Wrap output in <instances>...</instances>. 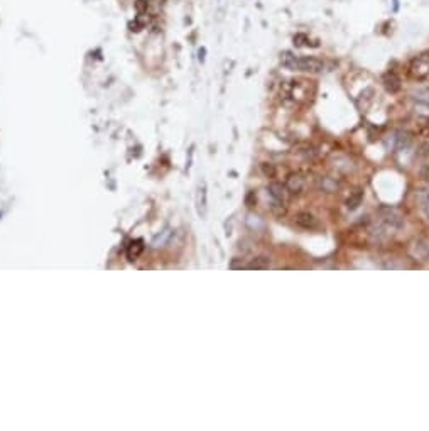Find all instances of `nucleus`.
<instances>
[{
	"label": "nucleus",
	"mask_w": 429,
	"mask_h": 431,
	"mask_svg": "<svg viewBox=\"0 0 429 431\" xmlns=\"http://www.w3.org/2000/svg\"><path fill=\"white\" fill-rule=\"evenodd\" d=\"M280 63L291 71H306V73H320L323 61L313 56H294L293 53H284Z\"/></svg>",
	"instance_id": "1"
},
{
	"label": "nucleus",
	"mask_w": 429,
	"mask_h": 431,
	"mask_svg": "<svg viewBox=\"0 0 429 431\" xmlns=\"http://www.w3.org/2000/svg\"><path fill=\"white\" fill-rule=\"evenodd\" d=\"M409 76L412 80L424 81L429 78V53H422L409 63Z\"/></svg>",
	"instance_id": "2"
},
{
	"label": "nucleus",
	"mask_w": 429,
	"mask_h": 431,
	"mask_svg": "<svg viewBox=\"0 0 429 431\" xmlns=\"http://www.w3.org/2000/svg\"><path fill=\"white\" fill-rule=\"evenodd\" d=\"M380 217L384 220V223L392 226V229H400V226H404V217L395 208L382 207L380 208Z\"/></svg>",
	"instance_id": "3"
},
{
	"label": "nucleus",
	"mask_w": 429,
	"mask_h": 431,
	"mask_svg": "<svg viewBox=\"0 0 429 431\" xmlns=\"http://www.w3.org/2000/svg\"><path fill=\"white\" fill-rule=\"evenodd\" d=\"M285 190H288L291 195H299L302 193L306 186V178L302 173H291L288 176V179H285Z\"/></svg>",
	"instance_id": "4"
},
{
	"label": "nucleus",
	"mask_w": 429,
	"mask_h": 431,
	"mask_svg": "<svg viewBox=\"0 0 429 431\" xmlns=\"http://www.w3.org/2000/svg\"><path fill=\"white\" fill-rule=\"evenodd\" d=\"M382 83H384V86H386V90L389 93H397L400 90V86H402L400 85V78L395 73H392V71L384 75Z\"/></svg>",
	"instance_id": "5"
},
{
	"label": "nucleus",
	"mask_w": 429,
	"mask_h": 431,
	"mask_svg": "<svg viewBox=\"0 0 429 431\" xmlns=\"http://www.w3.org/2000/svg\"><path fill=\"white\" fill-rule=\"evenodd\" d=\"M294 220H296V225L302 226V229H315V226L318 225L315 215L309 213V212H299L294 217Z\"/></svg>",
	"instance_id": "6"
},
{
	"label": "nucleus",
	"mask_w": 429,
	"mask_h": 431,
	"mask_svg": "<svg viewBox=\"0 0 429 431\" xmlns=\"http://www.w3.org/2000/svg\"><path fill=\"white\" fill-rule=\"evenodd\" d=\"M269 195L272 196V200L276 203H282L285 198V186L280 183H271L269 185Z\"/></svg>",
	"instance_id": "7"
},
{
	"label": "nucleus",
	"mask_w": 429,
	"mask_h": 431,
	"mask_svg": "<svg viewBox=\"0 0 429 431\" xmlns=\"http://www.w3.org/2000/svg\"><path fill=\"white\" fill-rule=\"evenodd\" d=\"M362 201H364V193H362L360 190H356V191L351 193V195L348 196V200H346V208L356 210L362 205Z\"/></svg>",
	"instance_id": "8"
},
{
	"label": "nucleus",
	"mask_w": 429,
	"mask_h": 431,
	"mask_svg": "<svg viewBox=\"0 0 429 431\" xmlns=\"http://www.w3.org/2000/svg\"><path fill=\"white\" fill-rule=\"evenodd\" d=\"M412 98H414L417 103L426 105V107H429V86L419 88L417 92H414V95H412Z\"/></svg>",
	"instance_id": "9"
},
{
	"label": "nucleus",
	"mask_w": 429,
	"mask_h": 431,
	"mask_svg": "<svg viewBox=\"0 0 429 431\" xmlns=\"http://www.w3.org/2000/svg\"><path fill=\"white\" fill-rule=\"evenodd\" d=\"M394 139H395V149H404V147L409 146L411 135L408 134V132H397Z\"/></svg>",
	"instance_id": "10"
},
{
	"label": "nucleus",
	"mask_w": 429,
	"mask_h": 431,
	"mask_svg": "<svg viewBox=\"0 0 429 431\" xmlns=\"http://www.w3.org/2000/svg\"><path fill=\"white\" fill-rule=\"evenodd\" d=\"M269 266H271V261H269V257H255L254 261H252L249 264V269H267Z\"/></svg>",
	"instance_id": "11"
},
{
	"label": "nucleus",
	"mask_w": 429,
	"mask_h": 431,
	"mask_svg": "<svg viewBox=\"0 0 429 431\" xmlns=\"http://www.w3.org/2000/svg\"><path fill=\"white\" fill-rule=\"evenodd\" d=\"M321 190L326 193H335L338 190V183L331 178H321Z\"/></svg>",
	"instance_id": "12"
},
{
	"label": "nucleus",
	"mask_w": 429,
	"mask_h": 431,
	"mask_svg": "<svg viewBox=\"0 0 429 431\" xmlns=\"http://www.w3.org/2000/svg\"><path fill=\"white\" fill-rule=\"evenodd\" d=\"M147 7H149V2L147 0H137V4H135V9H137V12H146Z\"/></svg>",
	"instance_id": "13"
},
{
	"label": "nucleus",
	"mask_w": 429,
	"mask_h": 431,
	"mask_svg": "<svg viewBox=\"0 0 429 431\" xmlns=\"http://www.w3.org/2000/svg\"><path fill=\"white\" fill-rule=\"evenodd\" d=\"M421 203H422V208H424V213L429 218V193H424V195L421 196Z\"/></svg>",
	"instance_id": "14"
},
{
	"label": "nucleus",
	"mask_w": 429,
	"mask_h": 431,
	"mask_svg": "<svg viewBox=\"0 0 429 431\" xmlns=\"http://www.w3.org/2000/svg\"><path fill=\"white\" fill-rule=\"evenodd\" d=\"M306 42H307V36H304V34H296L294 36V44H296V46H304Z\"/></svg>",
	"instance_id": "15"
},
{
	"label": "nucleus",
	"mask_w": 429,
	"mask_h": 431,
	"mask_svg": "<svg viewBox=\"0 0 429 431\" xmlns=\"http://www.w3.org/2000/svg\"><path fill=\"white\" fill-rule=\"evenodd\" d=\"M419 151H421V152H417V156H422V157L429 156V144H421V146H419Z\"/></svg>",
	"instance_id": "16"
},
{
	"label": "nucleus",
	"mask_w": 429,
	"mask_h": 431,
	"mask_svg": "<svg viewBox=\"0 0 429 431\" xmlns=\"http://www.w3.org/2000/svg\"><path fill=\"white\" fill-rule=\"evenodd\" d=\"M262 169H264V173H266L267 176H274L276 174V171H274L272 166H269V164H262Z\"/></svg>",
	"instance_id": "17"
},
{
	"label": "nucleus",
	"mask_w": 429,
	"mask_h": 431,
	"mask_svg": "<svg viewBox=\"0 0 429 431\" xmlns=\"http://www.w3.org/2000/svg\"><path fill=\"white\" fill-rule=\"evenodd\" d=\"M130 31H140V22L135 20V22H130Z\"/></svg>",
	"instance_id": "18"
},
{
	"label": "nucleus",
	"mask_w": 429,
	"mask_h": 431,
	"mask_svg": "<svg viewBox=\"0 0 429 431\" xmlns=\"http://www.w3.org/2000/svg\"><path fill=\"white\" fill-rule=\"evenodd\" d=\"M426 178H427V181H429V169H427V173H426Z\"/></svg>",
	"instance_id": "19"
}]
</instances>
